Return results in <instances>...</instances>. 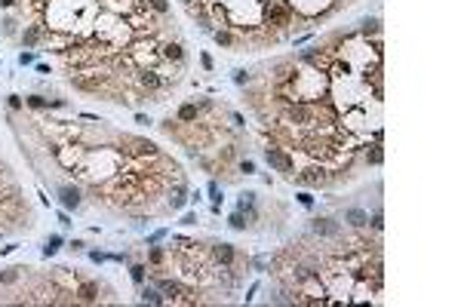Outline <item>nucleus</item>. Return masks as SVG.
Returning a JSON list of instances; mask_svg holds the SVG:
<instances>
[{"label":"nucleus","instance_id":"473e14b6","mask_svg":"<svg viewBox=\"0 0 461 307\" xmlns=\"http://www.w3.org/2000/svg\"><path fill=\"white\" fill-rule=\"evenodd\" d=\"M182 4H185V7H188V4H194V0H182Z\"/></svg>","mask_w":461,"mask_h":307},{"label":"nucleus","instance_id":"0eeeda50","mask_svg":"<svg viewBox=\"0 0 461 307\" xmlns=\"http://www.w3.org/2000/svg\"><path fill=\"white\" fill-rule=\"evenodd\" d=\"M314 230H317L320 237H338V234H342V224L332 221V218H317V221H314Z\"/></svg>","mask_w":461,"mask_h":307},{"label":"nucleus","instance_id":"4468645a","mask_svg":"<svg viewBox=\"0 0 461 307\" xmlns=\"http://www.w3.org/2000/svg\"><path fill=\"white\" fill-rule=\"evenodd\" d=\"M62 203H65L68 209H74L77 203H80V191H77V188H65V191H62Z\"/></svg>","mask_w":461,"mask_h":307},{"label":"nucleus","instance_id":"a211bd4d","mask_svg":"<svg viewBox=\"0 0 461 307\" xmlns=\"http://www.w3.org/2000/svg\"><path fill=\"white\" fill-rule=\"evenodd\" d=\"M141 301H148V304H163L166 298H163L157 289H144V292H141Z\"/></svg>","mask_w":461,"mask_h":307},{"label":"nucleus","instance_id":"7c9ffc66","mask_svg":"<svg viewBox=\"0 0 461 307\" xmlns=\"http://www.w3.org/2000/svg\"><path fill=\"white\" fill-rule=\"evenodd\" d=\"M19 62H22V65H31V62H34V53H22Z\"/></svg>","mask_w":461,"mask_h":307},{"label":"nucleus","instance_id":"6ab92c4d","mask_svg":"<svg viewBox=\"0 0 461 307\" xmlns=\"http://www.w3.org/2000/svg\"><path fill=\"white\" fill-rule=\"evenodd\" d=\"M59 246H62V237H50V240H46V246H43V255L50 258V255L59 252Z\"/></svg>","mask_w":461,"mask_h":307},{"label":"nucleus","instance_id":"b1692460","mask_svg":"<svg viewBox=\"0 0 461 307\" xmlns=\"http://www.w3.org/2000/svg\"><path fill=\"white\" fill-rule=\"evenodd\" d=\"M148 258H151V264H154V267H160V261H163V249L151 246V249H148Z\"/></svg>","mask_w":461,"mask_h":307},{"label":"nucleus","instance_id":"1a4fd4ad","mask_svg":"<svg viewBox=\"0 0 461 307\" xmlns=\"http://www.w3.org/2000/svg\"><path fill=\"white\" fill-rule=\"evenodd\" d=\"M366 163H369V166H381V163H384L381 141H372V147H366Z\"/></svg>","mask_w":461,"mask_h":307},{"label":"nucleus","instance_id":"c756f323","mask_svg":"<svg viewBox=\"0 0 461 307\" xmlns=\"http://www.w3.org/2000/svg\"><path fill=\"white\" fill-rule=\"evenodd\" d=\"M298 203H301V206H314V197L311 194H298Z\"/></svg>","mask_w":461,"mask_h":307},{"label":"nucleus","instance_id":"cd10ccee","mask_svg":"<svg viewBox=\"0 0 461 307\" xmlns=\"http://www.w3.org/2000/svg\"><path fill=\"white\" fill-rule=\"evenodd\" d=\"M7 105H10L13 111H19V108H22V98H19V95H10V98H7Z\"/></svg>","mask_w":461,"mask_h":307},{"label":"nucleus","instance_id":"4be33fe9","mask_svg":"<svg viewBox=\"0 0 461 307\" xmlns=\"http://www.w3.org/2000/svg\"><path fill=\"white\" fill-rule=\"evenodd\" d=\"M231 227H234V230H246V218H243V209L231 215Z\"/></svg>","mask_w":461,"mask_h":307},{"label":"nucleus","instance_id":"f3484780","mask_svg":"<svg viewBox=\"0 0 461 307\" xmlns=\"http://www.w3.org/2000/svg\"><path fill=\"white\" fill-rule=\"evenodd\" d=\"M212 37H215L218 46H234V34L231 31H212Z\"/></svg>","mask_w":461,"mask_h":307},{"label":"nucleus","instance_id":"423d86ee","mask_svg":"<svg viewBox=\"0 0 461 307\" xmlns=\"http://www.w3.org/2000/svg\"><path fill=\"white\" fill-rule=\"evenodd\" d=\"M71 86L80 89V92H95V95H99L102 80H99V74H92V77H71Z\"/></svg>","mask_w":461,"mask_h":307},{"label":"nucleus","instance_id":"f8f14e48","mask_svg":"<svg viewBox=\"0 0 461 307\" xmlns=\"http://www.w3.org/2000/svg\"><path fill=\"white\" fill-rule=\"evenodd\" d=\"M157 289H160V292H166V295H173V298H176L179 292H185V286H182V283H176V279H157Z\"/></svg>","mask_w":461,"mask_h":307},{"label":"nucleus","instance_id":"6e6552de","mask_svg":"<svg viewBox=\"0 0 461 307\" xmlns=\"http://www.w3.org/2000/svg\"><path fill=\"white\" fill-rule=\"evenodd\" d=\"M43 37H46V31L40 28V25H28V28L22 31V46H28V49H31V46H37Z\"/></svg>","mask_w":461,"mask_h":307},{"label":"nucleus","instance_id":"5701e85b","mask_svg":"<svg viewBox=\"0 0 461 307\" xmlns=\"http://www.w3.org/2000/svg\"><path fill=\"white\" fill-rule=\"evenodd\" d=\"M25 105L34 108V111H40V108H46V98L43 95H31V98H25Z\"/></svg>","mask_w":461,"mask_h":307},{"label":"nucleus","instance_id":"f03ea898","mask_svg":"<svg viewBox=\"0 0 461 307\" xmlns=\"http://www.w3.org/2000/svg\"><path fill=\"white\" fill-rule=\"evenodd\" d=\"M264 160H268L271 169H277V172H292L295 169V160L289 157L283 147H264Z\"/></svg>","mask_w":461,"mask_h":307},{"label":"nucleus","instance_id":"20e7f679","mask_svg":"<svg viewBox=\"0 0 461 307\" xmlns=\"http://www.w3.org/2000/svg\"><path fill=\"white\" fill-rule=\"evenodd\" d=\"M160 59L163 62H173V65H185V46L179 43V40H166V43H160Z\"/></svg>","mask_w":461,"mask_h":307},{"label":"nucleus","instance_id":"dca6fc26","mask_svg":"<svg viewBox=\"0 0 461 307\" xmlns=\"http://www.w3.org/2000/svg\"><path fill=\"white\" fill-rule=\"evenodd\" d=\"M360 34H363V37H369V34H372V37H378V34H381V28H378V19H366V22H363V28H360Z\"/></svg>","mask_w":461,"mask_h":307},{"label":"nucleus","instance_id":"f257e3e1","mask_svg":"<svg viewBox=\"0 0 461 307\" xmlns=\"http://www.w3.org/2000/svg\"><path fill=\"white\" fill-rule=\"evenodd\" d=\"M261 19H264V25H289L292 22V7L286 4V0H271V4H264V10H261Z\"/></svg>","mask_w":461,"mask_h":307},{"label":"nucleus","instance_id":"393cba45","mask_svg":"<svg viewBox=\"0 0 461 307\" xmlns=\"http://www.w3.org/2000/svg\"><path fill=\"white\" fill-rule=\"evenodd\" d=\"M249 80H252V77H249L246 71H237V74H234V83H237V86H246Z\"/></svg>","mask_w":461,"mask_h":307},{"label":"nucleus","instance_id":"39448f33","mask_svg":"<svg viewBox=\"0 0 461 307\" xmlns=\"http://www.w3.org/2000/svg\"><path fill=\"white\" fill-rule=\"evenodd\" d=\"M212 261L222 264V267L228 270V267L237 261V249H234L231 243H215V246H212Z\"/></svg>","mask_w":461,"mask_h":307},{"label":"nucleus","instance_id":"9b49d317","mask_svg":"<svg viewBox=\"0 0 461 307\" xmlns=\"http://www.w3.org/2000/svg\"><path fill=\"white\" fill-rule=\"evenodd\" d=\"M345 221H348L351 227H363V224L369 221V215L363 212V209H348V212H345Z\"/></svg>","mask_w":461,"mask_h":307},{"label":"nucleus","instance_id":"a878e982","mask_svg":"<svg viewBox=\"0 0 461 307\" xmlns=\"http://www.w3.org/2000/svg\"><path fill=\"white\" fill-rule=\"evenodd\" d=\"M132 279L135 283H144V267L141 264H132Z\"/></svg>","mask_w":461,"mask_h":307},{"label":"nucleus","instance_id":"9d476101","mask_svg":"<svg viewBox=\"0 0 461 307\" xmlns=\"http://www.w3.org/2000/svg\"><path fill=\"white\" fill-rule=\"evenodd\" d=\"M197 114H200V108L197 105H191V101H188V105H182L179 108V123H194V120H197Z\"/></svg>","mask_w":461,"mask_h":307},{"label":"nucleus","instance_id":"aec40b11","mask_svg":"<svg viewBox=\"0 0 461 307\" xmlns=\"http://www.w3.org/2000/svg\"><path fill=\"white\" fill-rule=\"evenodd\" d=\"M19 270H22V267H13V270H4V273H0V283H4V286H13V283H16V279H19Z\"/></svg>","mask_w":461,"mask_h":307},{"label":"nucleus","instance_id":"412c9836","mask_svg":"<svg viewBox=\"0 0 461 307\" xmlns=\"http://www.w3.org/2000/svg\"><path fill=\"white\" fill-rule=\"evenodd\" d=\"M148 7H151V13H157V16H166V13H169V4H166V0H148Z\"/></svg>","mask_w":461,"mask_h":307},{"label":"nucleus","instance_id":"2eb2a0df","mask_svg":"<svg viewBox=\"0 0 461 307\" xmlns=\"http://www.w3.org/2000/svg\"><path fill=\"white\" fill-rule=\"evenodd\" d=\"M185 185H176V191H173V197H169V206H173V209H182L185 206Z\"/></svg>","mask_w":461,"mask_h":307},{"label":"nucleus","instance_id":"2f4dec72","mask_svg":"<svg viewBox=\"0 0 461 307\" xmlns=\"http://www.w3.org/2000/svg\"><path fill=\"white\" fill-rule=\"evenodd\" d=\"M0 7H4V10H10V7H16V0H0Z\"/></svg>","mask_w":461,"mask_h":307},{"label":"nucleus","instance_id":"ddd939ff","mask_svg":"<svg viewBox=\"0 0 461 307\" xmlns=\"http://www.w3.org/2000/svg\"><path fill=\"white\" fill-rule=\"evenodd\" d=\"M77 295H80V301H86V304H92L95 298H99V286H95V283H83Z\"/></svg>","mask_w":461,"mask_h":307},{"label":"nucleus","instance_id":"bb28decb","mask_svg":"<svg viewBox=\"0 0 461 307\" xmlns=\"http://www.w3.org/2000/svg\"><path fill=\"white\" fill-rule=\"evenodd\" d=\"M240 172H246V175H252V172H255V163H252V160H243V163H240Z\"/></svg>","mask_w":461,"mask_h":307},{"label":"nucleus","instance_id":"7ed1b4c3","mask_svg":"<svg viewBox=\"0 0 461 307\" xmlns=\"http://www.w3.org/2000/svg\"><path fill=\"white\" fill-rule=\"evenodd\" d=\"M135 80H138L141 89H148V92L163 89V77H160L157 68H138V71H135Z\"/></svg>","mask_w":461,"mask_h":307},{"label":"nucleus","instance_id":"c85d7f7f","mask_svg":"<svg viewBox=\"0 0 461 307\" xmlns=\"http://www.w3.org/2000/svg\"><path fill=\"white\" fill-rule=\"evenodd\" d=\"M384 227V221H381V212H375L372 215V230H381Z\"/></svg>","mask_w":461,"mask_h":307}]
</instances>
